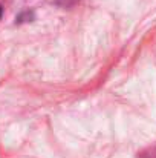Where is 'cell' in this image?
Masks as SVG:
<instances>
[{"instance_id": "1", "label": "cell", "mask_w": 156, "mask_h": 158, "mask_svg": "<svg viewBox=\"0 0 156 158\" xmlns=\"http://www.w3.org/2000/svg\"><path fill=\"white\" fill-rule=\"evenodd\" d=\"M0 17H2V6H0Z\"/></svg>"}]
</instances>
